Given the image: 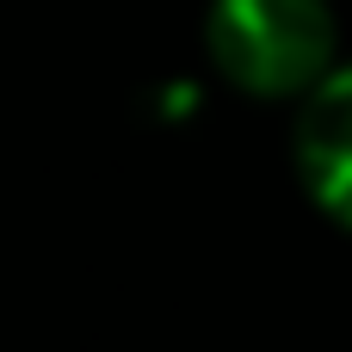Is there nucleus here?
<instances>
[{"instance_id": "1", "label": "nucleus", "mask_w": 352, "mask_h": 352, "mask_svg": "<svg viewBox=\"0 0 352 352\" xmlns=\"http://www.w3.org/2000/svg\"><path fill=\"white\" fill-rule=\"evenodd\" d=\"M204 56L248 99H303L340 68V25L328 0H210Z\"/></svg>"}, {"instance_id": "2", "label": "nucleus", "mask_w": 352, "mask_h": 352, "mask_svg": "<svg viewBox=\"0 0 352 352\" xmlns=\"http://www.w3.org/2000/svg\"><path fill=\"white\" fill-rule=\"evenodd\" d=\"M291 155L309 204L352 235V62H340L316 93H303Z\"/></svg>"}]
</instances>
